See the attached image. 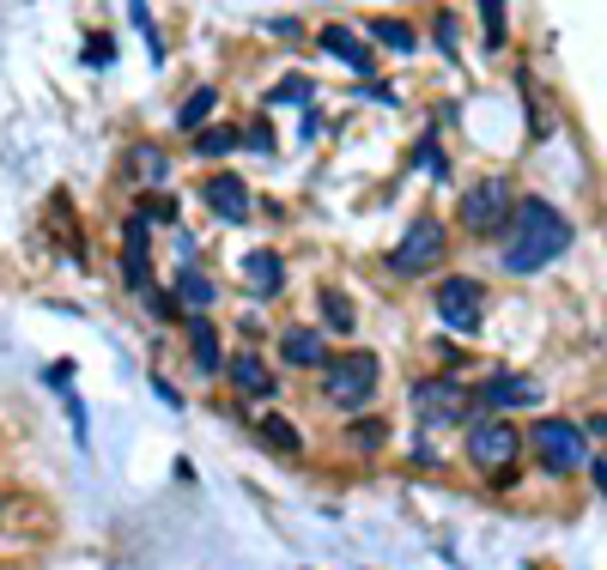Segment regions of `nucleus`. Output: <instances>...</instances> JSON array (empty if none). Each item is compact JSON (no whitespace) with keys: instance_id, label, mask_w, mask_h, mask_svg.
<instances>
[{"instance_id":"obj_2","label":"nucleus","mask_w":607,"mask_h":570,"mask_svg":"<svg viewBox=\"0 0 607 570\" xmlns=\"http://www.w3.org/2000/svg\"><path fill=\"white\" fill-rule=\"evenodd\" d=\"M377 383H383V358L377 352H334L322 364V395H329V407H346V413H358L377 395Z\"/></svg>"},{"instance_id":"obj_4","label":"nucleus","mask_w":607,"mask_h":570,"mask_svg":"<svg viewBox=\"0 0 607 570\" xmlns=\"http://www.w3.org/2000/svg\"><path fill=\"white\" fill-rule=\"evenodd\" d=\"M528 449L541 455L547 474H577L589 443H583V425H571V419H541V425L528 431Z\"/></svg>"},{"instance_id":"obj_23","label":"nucleus","mask_w":607,"mask_h":570,"mask_svg":"<svg viewBox=\"0 0 607 570\" xmlns=\"http://www.w3.org/2000/svg\"><path fill=\"white\" fill-rule=\"evenodd\" d=\"M128 13H134V25H140L146 49H152V61H159V55H164V43H159V25H152V13H146V0H128Z\"/></svg>"},{"instance_id":"obj_10","label":"nucleus","mask_w":607,"mask_h":570,"mask_svg":"<svg viewBox=\"0 0 607 570\" xmlns=\"http://www.w3.org/2000/svg\"><path fill=\"white\" fill-rule=\"evenodd\" d=\"M201 195H207V207L219 213V219H250V182H238V176H207L201 182Z\"/></svg>"},{"instance_id":"obj_5","label":"nucleus","mask_w":607,"mask_h":570,"mask_svg":"<svg viewBox=\"0 0 607 570\" xmlns=\"http://www.w3.org/2000/svg\"><path fill=\"white\" fill-rule=\"evenodd\" d=\"M511 219H516V201H511V182L504 176H486L462 195V225L474 237H499Z\"/></svg>"},{"instance_id":"obj_22","label":"nucleus","mask_w":607,"mask_h":570,"mask_svg":"<svg viewBox=\"0 0 607 570\" xmlns=\"http://www.w3.org/2000/svg\"><path fill=\"white\" fill-rule=\"evenodd\" d=\"M322 316L334 322V334H346L353 328V298L346 292H322Z\"/></svg>"},{"instance_id":"obj_3","label":"nucleus","mask_w":607,"mask_h":570,"mask_svg":"<svg viewBox=\"0 0 607 570\" xmlns=\"http://www.w3.org/2000/svg\"><path fill=\"white\" fill-rule=\"evenodd\" d=\"M516 449H523V437H516V425H504V419H474L468 425V461L474 467H486L492 480H511V461H516Z\"/></svg>"},{"instance_id":"obj_14","label":"nucleus","mask_w":607,"mask_h":570,"mask_svg":"<svg viewBox=\"0 0 607 570\" xmlns=\"http://www.w3.org/2000/svg\"><path fill=\"white\" fill-rule=\"evenodd\" d=\"M279 358L286 364H329V340H322V328H286V334H279Z\"/></svg>"},{"instance_id":"obj_18","label":"nucleus","mask_w":607,"mask_h":570,"mask_svg":"<svg viewBox=\"0 0 607 570\" xmlns=\"http://www.w3.org/2000/svg\"><path fill=\"white\" fill-rule=\"evenodd\" d=\"M262 443H267V449H279V455H298L304 449V437L291 431V419H279V413L262 419Z\"/></svg>"},{"instance_id":"obj_9","label":"nucleus","mask_w":607,"mask_h":570,"mask_svg":"<svg viewBox=\"0 0 607 570\" xmlns=\"http://www.w3.org/2000/svg\"><path fill=\"white\" fill-rule=\"evenodd\" d=\"M480 401L486 407H535L541 401V383H528V376H516V371H492L486 383H480Z\"/></svg>"},{"instance_id":"obj_24","label":"nucleus","mask_w":607,"mask_h":570,"mask_svg":"<svg viewBox=\"0 0 607 570\" xmlns=\"http://www.w3.org/2000/svg\"><path fill=\"white\" fill-rule=\"evenodd\" d=\"M353 443H358V449H383V443H389V425H383V419H358V425H353Z\"/></svg>"},{"instance_id":"obj_11","label":"nucleus","mask_w":607,"mask_h":570,"mask_svg":"<svg viewBox=\"0 0 607 570\" xmlns=\"http://www.w3.org/2000/svg\"><path fill=\"white\" fill-rule=\"evenodd\" d=\"M188 358H195L201 376H219L225 371V352H219V328L207 322V316H188Z\"/></svg>"},{"instance_id":"obj_6","label":"nucleus","mask_w":607,"mask_h":570,"mask_svg":"<svg viewBox=\"0 0 607 570\" xmlns=\"http://www.w3.org/2000/svg\"><path fill=\"white\" fill-rule=\"evenodd\" d=\"M413 413H420V425H425V431L462 425V413H468V389L456 383V376H425V383H413Z\"/></svg>"},{"instance_id":"obj_16","label":"nucleus","mask_w":607,"mask_h":570,"mask_svg":"<svg viewBox=\"0 0 607 570\" xmlns=\"http://www.w3.org/2000/svg\"><path fill=\"white\" fill-rule=\"evenodd\" d=\"M213 298H219V285H213L207 280V273H201V267H188V273H176V304H188V310H207V304Z\"/></svg>"},{"instance_id":"obj_26","label":"nucleus","mask_w":607,"mask_h":570,"mask_svg":"<svg viewBox=\"0 0 607 570\" xmlns=\"http://www.w3.org/2000/svg\"><path fill=\"white\" fill-rule=\"evenodd\" d=\"M486 13V49H504V0H480Z\"/></svg>"},{"instance_id":"obj_19","label":"nucleus","mask_w":607,"mask_h":570,"mask_svg":"<svg viewBox=\"0 0 607 570\" xmlns=\"http://www.w3.org/2000/svg\"><path fill=\"white\" fill-rule=\"evenodd\" d=\"M238 146H243L238 128H201L195 134V152L201 158H225V152H238Z\"/></svg>"},{"instance_id":"obj_28","label":"nucleus","mask_w":607,"mask_h":570,"mask_svg":"<svg viewBox=\"0 0 607 570\" xmlns=\"http://www.w3.org/2000/svg\"><path fill=\"white\" fill-rule=\"evenodd\" d=\"M437 43H444V49H449V55H456V19H449V13H444V19H437Z\"/></svg>"},{"instance_id":"obj_17","label":"nucleus","mask_w":607,"mask_h":570,"mask_svg":"<svg viewBox=\"0 0 607 570\" xmlns=\"http://www.w3.org/2000/svg\"><path fill=\"white\" fill-rule=\"evenodd\" d=\"M370 37L383 43V49H396V55H413V49H420V31H413L408 19H370Z\"/></svg>"},{"instance_id":"obj_7","label":"nucleus","mask_w":607,"mask_h":570,"mask_svg":"<svg viewBox=\"0 0 607 570\" xmlns=\"http://www.w3.org/2000/svg\"><path fill=\"white\" fill-rule=\"evenodd\" d=\"M444 249H449V231H444V225H437V219H413V225H408V237H401V243L389 249V273L413 280V273L437 267V261H444Z\"/></svg>"},{"instance_id":"obj_15","label":"nucleus","mask_w":607,"mask_h":570,"mask_svg":"<svg viewBox=\"0 0 607 570\" xmlns=\"http://www.w3.org/2000/svg\"><path fill=\"white\" fill-rule=\"evenodd\" d=\"M231 383H238V395H255V401L274 395V376H267V364L255 358V352H238V358H231Z\"/></svg>"},{"instance_id":"obj_21","label":"nucleus","mask_w":607,"mask_h":570,"mask_svg":"<svg viewBox=\"0 0 607 570\" xmlns=\"http://www.w3.org/2000/svg\"><path fill=\"white\" fill-rule=\"evenodd\" d=\"M128 170H140L146 182H164V170H171V164H164L159 146H134V152H128Z\"/></svg>"},{"instance_id":"obj_1","label":"nucleus","mask_w":607,"mask_h":570,"mask_svg":"<svg viewBox=\"0 0 607 570\" xmlns=\"http://www.w3.org/2000/svg\"><path fill=\"white\" fill-rule=\"evenodd\" d=\"M571 219L553 207V201L541 195H528L523 207H516V237L504 243V267L511 273H541L547 261H559L571 249Z\"/></svg>"},{"instance_id":"obj_8","label":"nucleus","mask_w":607,"mask_h":570,"mask_svg":"<svg viewBox=\"0 0 607 570\" xmlns=\"http://www.w3.org/2000/svg\"><path fill=\"white\" fill-rule=\"evenodd\" d=\"M480 310H486V292H480L468 273H456V280H437V316H444L456 334H474V328H480Z\"/></svg>"},{"instance_id":"obj_12","label":"nucleus","mask_w":607,"mask_h":570,"mask_svg":"<svg viewBox=\"0 0 607 570\" xmlns=\"http://www.w3.org/2000/svg\"><path fill=\"white\" fill-rule=\"evenodd\" d=\"M243 280H250L255 298H274L279 285H286V261H279V249H250V255H243Z\"/></svg>"},{"instance_id":"obj_25","label":"nucleus","mask_w":607,"mask_h":570,"mask_svg":"<svg viewBox=\"0 0 607 570\" xmlns=\"http://www.w3.org/2000/svg\"><path fill=\"white\" fill-rule=\"evenodd\" d=\"M267 104H310V79H298V73H291V79H279Z\"/></svg>"},{"instance_id":"obj_27","label":"nucleus","mask_w":607,"mask_h":570,"mask_svg":"<svg viewBox=\"0 0 607 570\" xmlns=\"http://www.w3.org/2000/svg\"><path fill=\"white\" fill-rule=\"evenodd\" d=\"M140 213H146V219H159V225H176V219H183L171 195H146V201H140Z\"/></svg>"},{"instance_id":"obj_13","label":"nucleus","mask_w":607,"mask_h":570,"mask_svg":"<svg viewBox=\"0 0 607 570\" xmlns=\"http://www.w3.org/2000/svg\"><path fill=\"white\" fill-rule=\"evenodd\" d=\"M322 55H334V61H346L353 73H370V43H358V31L346 25H322Z\"/></svg>"},{"instance_id":"obj_20","label":"nucleus","mask_w":607,"mask_h":570,"mask_svg":"<svg viewBox=\"0 0 607 570\" xmlns=\"http://www.w3.org/2000/svg\"><path fill=\"white\" fill-rule=\"evenodd\" d=\"M213 104H219V91H213V86H201L195 98H188V104L176 110V128H201V122L213 116Z\"/></svg>"}]
</instances>
